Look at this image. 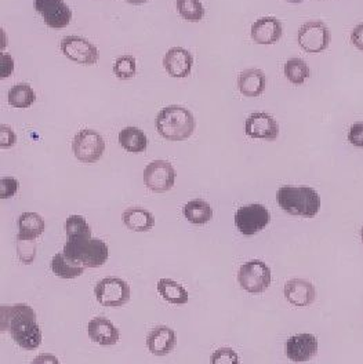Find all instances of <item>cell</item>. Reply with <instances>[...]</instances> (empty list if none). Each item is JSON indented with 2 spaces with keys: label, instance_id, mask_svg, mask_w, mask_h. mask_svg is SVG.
Wrapping results in <instances>:
<instances>
[{
  "label": "cell",
  "instance_id": "obj_1",
  "mask_svg": "<svg viewBox=\"0 0 363 364\" xmlns=\"http://www.w3.org/2000/svg\"><path fill=\"white\" fill-rule=\"evenodd\" d=\"M67 243L64 255L83 268H100L110 257L108 246L91 236V228L82 215H70L65 221Z\"/></svg>",
  "mask_w": 363,
  "mask_h": 364
},
{
  "label": "cell",
  "instance_id": "obj_2",
  "mask_svg": "<svg viewBox=\"0 0 363 364\" xmlns=\"http://www.w3.org/2000/svg\"><path fill=\"white\" fill-rule=\"evenodd\" d=\"M0 330L10 333L14 342L26 350H33L42 343V331L35 311L26 304L0 306Z\"/></svg>",
  "mask_w": 363,
  "mask_h": 364
},
{
  "label": "cell",
  "instance_id": "obj_3",
  "mask_svg": "<svg viewBox=\"0 0 363 364\" xmlns=\"http://www.w3.org/2000/svg\"><path fill=\"white\" fill-rule=\"evenodd\" d=\"M279 207L290 215L315 217L320 210V196L310 186H282L276 192Z\"/></svg>",
  "mask_w": 363,
  "mask_h": 364
},
{
  "label": "cell",
  "instance_id": "obj_4",
  "mask_svg": "<svg viewBox=\"0 0 363 364\" xmlns=\"http://www.w3.org/2000/svg\"><path fill=\"white\" fill-rule=\"evenodd\" d=\"M157 130L167 141H185L195 132L194 114L182 105H169L157 116Z\"/></svg>",
  "mask_w": 363,
  "mask_h": 364
},
{
  "label": "cell",
  "instance_id": "obj_5",
  "mask_svg": "<svg viewBox=\"0 0 363 364\" xmlns=\"http://www.w3.org/2000/svg\"><path fill=\"white\" fill-rule=\"evenodd\" d=\"M238 282L243 290L251 294L264 293L273 282L271 269L263 261L254 259L243 264L238 272Z\"/></svg>",
  "mask_w": 363,
  "mask_h": 364
},
{
  "label": "cell",
  "instance_id": "obj_6",
  "mask_svg": "<svg viewBox=\"0 0 363 364\" xmlns=\"http://www.w3.org/2000/svg\"><path fill=\"white\" fill-rule=\"evenodd\" d=\"M72 151L79 161L91 164L102 158L105 152V141L95 130L85 129L73 136Z\"/></svg>",
  "mask_w": 363,
  "mask_h": 364
},
{
  "label": "cell",
  "instance_id": "obj_7",
  "mask_svg": "<svg viewBox=\"0 0 363 364\" xmlns=\"http://www.w3.org/2000/svg\"><path fill=\"white\" fill-rule=\"evenodd\" d=\"M94 294L102 306L117 308L130 301V286L120 277H104L94 287Z\"/></svg>",
  "mask_w": 363,
  "mask_h": 364
},
{
  "label": "cell",
  "instance_id": "obj_8",
  "mask_svg": "<svg viewBox=\"0 0 363 364\" xmlns=\"http://www.w3.org/2000/svg\"><path fill=\"white\" fill-rule=\"evenodd\" d=\"M271 221V214L267 207L258 203L243 205L235 214V225L245 236L261 232Z\"/></svg>",
  "mask_w": 363,
  "mask_h": 364
},
{
  "label": "cell",
  "instance_id": "obj_9",
  "mask_svg": "<svg viewBox=\"0 0 363 364\" xmlns=\"http://www.w3.org/2000/svg\"><path fill=\"white\" fill-rule=\"evenodd\" d=\"M174 182L176 170L166 160H154L144 170V183L155 193L169 192L174 186Z\"/></svg>",
  "mask_w": 363,
  "mask_h": 364
},
{
  "label": "cell",
  "instance_id": "obj_10",
  "mask_svg": "<svg viewBox=\"0 0 363 364\" xmlns=\"http://www.w3.org/2000/svg\"><path fill=\"white\" fill-rule=\"evenodd\" d=\"M297 41L304 51L318 54L330 45V31L322 21H310L300 28Z\"/></svg>",
  "mask_w": 363,
  "mask_h": 364
},
{
  "label": "cell",
  "instance_id": "obj_11",
  "mask_svg": "<svg viewBox=\"0 0 363 364\" xmlns=\"http://www.w3.org/2000/svg\"><path fill=\"white\" fill-rule=\"evenodd\" d=\"M63 54L79 65L90 67L97 64L100 53L97 47L85 38L80 36H67L61 41Z\"/></svg>",
  "mask_w": 363,
  "mask_h": 364
},
{
  "label": "cell",
  "instance_id": "obj_12",
  "mask_svg": "<svg viewBox=\"0 0 363 364\" xmlns=\"http://www.w3.org/2000/svg\"><path fill=\"white\" fill-rule=\"evenodd\" d=\"M35 10L48 28L63 29L72 20V10L64 0H35Z\"/></svg>",
  "mask_w": 363,
  "mask_h": 364
},
{
  "label": "cell",
  "instance_id": "obj_13",
  "mask_svg": "<svg viewBox=\"0 0 363 364\" xmlns=\"http://www.w3.org/2000/svg\"><path fill=\"white\" fill-rule=\"evenodd\" d=\"M318 353V340L314 334L301 333L286 342V356L295 363L311 360Z\"/></svg>",
  "mask_w": 363,
  "mask_h": 364
},
{
  "label": "cell",
  "instance_id": "obj_14",
  "mask_svg": "<svg viewBox=\"0 0 363 364\" xmlns=\"http://www.w3.org/2000/svg\"><path fill=\"white\" fill-rule=\"evenodd\" d=\"M245 133L254 139L273 141L279 136V126L271 114L256 112L248 117Z\"/></svg>",
  "mask_w": 363,
  "mask_h": 364
},
{
  "label": "cell",
  "instance_id": "obj_15",
  "mask_svg": "<svg viewBox=\"0 0 363 364\" xmlns=\"http://www.w3.org/2000/svg\"><path fill=\"white\" fill-rule=\"evenodd\" d=\"M192 65H194L192 54L182 47L170 48L163 58V67L166 69V72L172 77H177V79L189 76Z\"/></svg>",
  "mask_w": 363,
  "mask_h": 364
},
{
  "label": "cell",
  "instance_id": "obj_16",
  "mask_svg": "<svg viewBox=\"0 0 363 364\" xmlns=\"http://www.w3.org/2000/svg\"><path fill=\"white\" fill-rule=\"evenodd\" d=\"M250 33H251V39L257 45H275L282 38L283 28L278 18L263 17L251 25Z\"/></svg>",
  "mask_w": 363,
  "mask_h": 364
},
{
  "label": "cell",
  "instance_id": "obj_17",
  "mask_svg": "<svg viewBox=\"0 0 363 364\" xmlns=\"http://www.w3.org/2000/svg\"><path fill=\"white\" fill-rule=\"evenodd\" d=\"M283 293L286 299L295 305V306H308L311 305L315 298H317V291L315 287L304 280V279H292L285 284Z\"/></svg>",
  "mask_w": 363,
  "mask_h": 364
},
{
  "label": "cell",
  "instance_id": "obj_18",
  "mask_svg": "<svg viewBox=\"0 0 363 364\" xmlns=\"http://www.w3.org/2000/svg\"><path fill=\"white\" fill-rule=\"evenodd\" d=\"M88 334L91 341L102 346L115 345L120 337L114 323L105 318H91L88 324Z\"/></svg>",
  "mask_w": 363,
  "mask_h": 364
},
{
  "label": "cell",
  "instance_id": "obj_19",
  "mask_svg": "<svg viewBox=\"0 0 363 364\" xmlns=\"http://www.w3.org/2000/svg\"><path fill=\"white\" fill-rule=\"evenodd\" d=\"M148 350L155 356H166L176 346V333L166 326L154 328L147 337Z\"/></svg>",
  "mask_w": 363,
  "mask_h": 364
},
{
  "label": "cell",
  "instance_id": "obj_20",
  "mask_svg": "<svg viewBox=\"0 0 363 364\" xmlns=\"http://www.w3.org/2000/svg\"><path fill=\"white\" fill-rule=\"evenodd\" d=\"M267 79L261 69H246L238 77V89L245 97H258L265 90Z\"/></svg>",
  "mask_w": 363,
  "mask_h": 364
},
{
  "label": "cell",
  "instance_id": "obj_21",
  "mask_svg": "<svg viewBox=\"0 0 363 364\" xmlns=\"http://www.w3.org/2000/svg\"><path fill=\"white\" fill-rule=\"evenodd\" d=\"M46 223L38 213L26 211L19 217V240H35L45 232Z\"/></svg>",
  "mask_w": 363,
  "mask_h": 364
},
{
  "label": "cell",
  "instance_id": "obj_22",
  "mask_svg": "<svg viewBox=\"0 0 363 364\" xmlns=\"http://www.w3.org/2000/svg\"><path fill=\"white\" fill-rule=\"evenodd\" d=\"M123 224L135 232H148L155 225L154 215L141 207L127 208L122 215Z\"/></svg>",
  "mask_w": 363,
  "mask_h": 364
},
{
  "label": "cell",
  "instance_id": "obj_23",
  "mask_svg": "<svg viewBox=\"0 0 363 364\" xmlns=\"http://www.w3.org/2000/svg\"><path fill=\"white\" fill-rule=\"evenodd\" d=\"M119 144L130 154H141L148 148V138L138 127L129 126L119 133Z\"/></svg>",
  "mask_w": 363,
  "mask_h": 364
},
{
  "label": "cell",
  "instance_id": "obj_24",
  "mask_svg": "<svg viewBox=\"0 0 363 364\" xmlns=\"http://www.w3.org/2000/svg\"><path fill=\"white\" fill-rule=\"evenodd\" d=\"M184 215L189 223L204 225L213 218V208L202 199H194L184 205Z\"/></svg>",
  "mask_w": 363,
  "mask_h": 364
},
{
  "label": "cell",
  "instance_id": "obj_25",
  "mask_svg": "<svg viewBox=\"0 0 363 364\" xmlns=\"http://www.w3.org/2000/svg\"><path fill=\"white\" fill-rule=\"evenodd\" d=\"M158 293L163 299L176 305L186 304L189 298L188 291L182 287V284L167 277H162L158 282Z\"/></svg>",
  "mask_w": 363,
  "mask_h": 364
},
{
  "label": "cell",
  "instance_id": "obj_26",
  "mask_svg": "<svg viewBox=\"0 0 363 364\" xmlns=\"http://www.w3.org/2000/svg\"><path fill=\"white\" fill-rule=\"evenodd\" d=\"M51 271L61 279H76L85 272V268L69 261L64 252H58L51 259Z\"/></svg>",
  "mask_w": 363,
  "mask_h": 364
},
{
  "label": "cell",
  "instance_id": "obj_27",
  "mask_svg": "<svg viewBox=\"0 0 363 364\" xmlns=\"http://www.w3.org/2000/svg\"><path fill=\"white\" fill-rule=\"evenodd\" d=\"M9 104L14 108H29L36 101V94L28 83H19L7 94Z\"/></svg>",
  "mask_w": 363,
  "mask_h": 364
},
{
  "label": "cell",
  "instance_id": "obj_28",
  "mask_svg": "<svg viewBox=\"0 0 363 364\" xmlns=\"http://www.w3.org/2000/svg\"><path fill=\"white\" fill-rule=\"evenodd\" d=\"M310 67L301 58H290L285 64V76L295 86H301L310 77Z\"/></svg>",
  "mask_w": 363,
  "mask_h": 364
},
{
  "label": "cell",
  "instance_id": "obj_29",
  "mask_svg": "<svg viewBox=\"0 0 363 364\" xmlns=\"http://www.w3.org/2000/svg\"><path fill=\"white\" fill-rule=\"evenodd\" d=\"M177 10L182 18L189 23L204 20V7L201 0H177Z\"/></svg>",
  "mask_w": 363,
  "mask_h": 364
},
{
  "label": "cell",
  "instance_id": "obj_30",
  "mask_svg": "<svg viewBox=\"0 0 363 364\" xmlns=\"http://www.w3.org/2000/svg\"><path fill=\"white\" fill-rule=\"evenodd\" d=\"M115 76L120 80L135 77L137 73V61L133 55H122L114 64Z\"/></svg>",
  "mask_w": 363,
  "mask_h": 364
},
{
  "label": "cell",
  "instance_id": "obj_31",
  "mask_svg": "<svg viewBox=\"0 0 363 364\" xmlns=\"http://www.w3.org/2000/svg\"><path fill=\"white\" fill-rule=\"evenodd\" d=\"M38 245L35 240H19L17 239V254L20 261L25 265H31L36 257Z\"/></svg>",
  "mask_w": 363,
  "mask_h": 364
},
{
  "label": "cell",
  "instance_id": "obj_32",
  "mask_svg": "<svg viewBox=\"0 0 363 364\" xmlns=\"http://www.w3.org/2000/svg\"><path fill=\"white\" fill-rule=\"evenodd\" d=\"M210 364H239V356L229 348H220L211 355Z\"/></svg>",
  "mask_w": 363,
  "mask_h": 364
},
{
  "label": "cell",
  "instance_id": "obj_33",
  "mask_svg": "<svg viewBox=\"0 0 363 364\" xmlns=\"http://www.w3.org/2000/svg\"><path fill=\"white\" fill-rule=\"evenodd\" d=\"M20 183L13 177H3L0 180V199L7 200L13 198L19 191Z\"/></svg>",
  "mask_w": 363,
  "mask_h": 364
},
{
  "label": "cell",
  "instance_id": "obj_34",
  "mask_svg": "<svg viewBox=\"0 0 363 364\" xmlns=\"http://www.w3.org/2000/svg\"><path fill=\"white\" fill-rule=\"evenodd\" d=\"M17 142V136L14 130L6 124L0 126V148L1 149H9Z\"/></svg>",
  "mask_w": 363,
  "mask_h": 364
},
{
  "label": "cell",
  "instance_id": "obj_35",
  "mask_svg": "<svg viewBox=\"0 0 363 364\" xmlns=\"http://www.w3.org/2000/svg\"><path fill=\"white\" fill-rule=\"evenodd\" d=\"M348 141L358 148H363V122L354 123L348 133Z\"/></svg>",
  "mask_w": 363,
  "mask_h": 364
},
{
  "label": "cell",
  "instance_id": "obj_36",
  "mask_svg": "<svg viewBox=\"0 0 363 364\" xmlns=\"http://www.w3.org/2000/svg\"><path fill=\"white\" fill-rule=\"evenodd\" d=\"M14 68H16V63H14L13 57L10 54L1 53V55H0V76H1V79L11 76Z\"/></svg>",
  "mask_w": 363,
  "mask_h": 364
},
{
  "label": "cell",
  "instance_id": "obj_37",
  "mask_svg": "<svg viewBox=\"0 0 363 364\" xmlns=\"http://www.w3.org/2000/svg\"><path fill=\"white\" fill-rule=\"evenodd\" d=\"M351 42L358 50L363 51V23L357 25L351 33Z\"/></svg>",
  "mask_w": 363,
  "mask_h": 364
},
{
  "label": "cell",
  "instance_id": "obj_38",
  "mask_svg": "<svg viewBox=\"0 0 363 364\" xmlns=\"http://www.w3.org/2000/svg\"><path fill=\"white\" fill-rule=\"evenodd\" d=\"M31 364H61L60 363V360L54 356V355H51V353H42V355H39V356H36L35 359H33V362Z\"/></svg>",
  "mask_w": 363,
  "mask_h": 364
},
{
  "label": "cell",
  "instance_id": "obj_39",
  "mask_svg": "<svg viewBox=\"0 0 363 364\" xmlns=\"http://www.w3.org/2000/svg\"><path fill=\"white\" fill-rule=\"evenodd\" d=\"M127 3H130V4H135V6H140V4H144V3H147L148 0H126Z\"/></svg>",
  "mask_w": 363,
  "mask_h": 364
},
{
  "label": "cell",
  "instance_id": "obj_40",
  "mask_svg": "<svg viewBox=\"0 0 363 364\" xmlns=\"http://www.w3.org/2000/svg\"><path fill=\"white\" fill-rule=\"evenodd\" d=\"M286 1H289V3H301L304 0H286Z\"/></svg>",
  "mask_w": 363,
  "mask_h": 364
},
{
  "label": "cell",
  "instance_id": "obj_41",
  "mask_svg": "<svg viewBox=\"0 0 363 364\" xmlns=\"http://www.w3.org/2000/svg\"><path fill=\"white\" fill-rule=\"evenodd\" d=\"M361 237H362V240H363V228H362V230H361Z\"/></svg>",
  "mask_w": 363,
  "mask_h": 364
}]
</instances>
